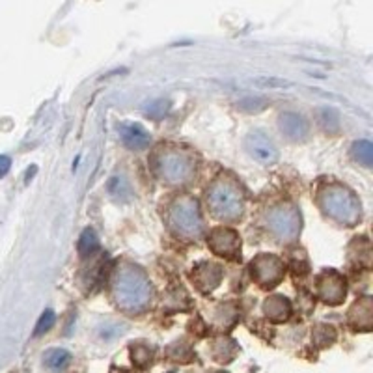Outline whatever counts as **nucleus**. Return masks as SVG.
I'll use <instances>...</instances> for the list:
<instances>
[{"mask_svg":"<svg viewBox=\"0 0 373 373\" xmlns=\"http://www.w3.org/2000/svg\"><path fill=\"white\" fill-rule=\"evenodd\" d=\"M155 170L163 181L170 185H179L193 178L194 163L189 155L179 151V149H166L157 155Z\"/></svg>","mask_w":373,"mask_h":373,"instance_id":"5","label":"nucleus"},{"mask_svg":"<svg viewBox=\"0 0 373 373\" xmlns=\"http://www.w3.org/2000/svg\"><path fill=\"white\" fill-rule=\"evenodd\" d=\"M250 273H252L254 282L265 289L274 288L276 283L283 279V264L276 256L271 254H261L250 264Z\"/></svg>","mask_w":373,"mask_h":373,"instance_id":"7","label":"nucleus"},{"mask_svg":"<svg viewBox=\"0 0 373 373\" xmlns=\"http://www.w3.org/2000/svg\"><path fill=\"white\" fill-rule=\"evenodd\" d=\"M269 104V101L265 99V97H254V95H249V97H244V99H241L237 103V109L243 110V112H261V110L265 109Z\"/></svg>","mask_w":373,"mask_h":373,"instance_id":"18","label":"nucleus"},{"mask_svg":"<svg viewBox=\"0 0 373 373\" xmlns=\"http://www.w3.org/2000/svg\"><path fill=\"white\" fill-rule=\"evenodd\" d=\"M118 131L119 136H121V142L129 149L139 151V149H146L149 146V134L142 125L125 121V124L119 125Z\"/></svg>","mask_w":373,"mask_h":373,"instance_id":"12","label":"nucleus"},{"mask_svg":"<svg viewBox=\"0 0 373 373\" xmlns=\"http://www.w3.org/2000/svg\"><path fill=\"white\" fill-rule=\"evenodd\" d=\"M112 297L119 308L127 310V312H140L149 304L151 283L139 267L125 264L114 273Z\"/></svg>","mask_w":373,"mask_h":373,"instance_id":"1","label":"nucleus"},{"mask_svg":"<svg viewBox=\"0 0 373 373\" xmlns=\"http://www.w3.org/2000/svg\"><path fill=\"white\" fill-rule=\"evenodd\" d=\"M351 155L353 159L358 161L364 166H372L373 163V146L368 140H360V142H355L353 148H351Z\"/></svg>","mask_w":373,"mask_h":373,"instance_id":"17","label":"nucleus"},{"mask_svg":"<svg viewBox=\"0 0 373 373\" xmlns=\"http://www.w3.org/2000/svg\"><path fill=\"white\" fill-rule=\"evenodd\" d=\"M11 168V161L10 157H6V155H0V178H4Z\"/></svg>","mask_w":373,"mask_h":373,"instance_id":"24","label":"nucleus"},{"mask_svg":"<svg viewBox=\"0 0 373 373\" xmlns=\"http://www.w3.org/2000/svg\"><path fill=\"white\" fill-rule=\"evenodd\" d=\"M109 190L112 196H116V198H121L124 196V190L125 193H129V187H127V183H125L124 179H119V178H112L110 179V183H109Z\"/></svg>","mask_w":373,"mask_h":373,"instance_id":"23","label":"nucleus"},{"mask_svg":"<svg viewBox=\"0 0 373 373\" xmlns=\"http://www.w3.org/2000/svg\"><path fill=\"white\" fill-rule=\"evenodd\" d=\"M319 297L328 304H340L345 298V280L336 271H325L318 280Z\"/></svg>","mask_w":373,"mask_h":373,"instance_id":"10","label":"nucleus"},{"mask_svg":"<svg viewBox=\"0 0 373 373\" xmlns=\"http://www.w3.org/2000/svg\"><path fill=\"white\" fill-rule=\"evenodd\" d=\"M170 228L174 229V234L183 239L198 237L202 232V215H200L198 202L190 196L179 198L170 207L168 215Z\"/></svg>","mask_w":373,"mask_h":373,"instance_id":"4","label":"nucleus"},{"mask_svg":"<svg viewBox=\"0 0 373 373\" xmlns=\"http://www.w3.org/2000/svg\"><path fill=\"white\" fill-rule=\"evenodd\" d=\"M254 85L259 88H291V82L283 79H256Z\"/></svg>","mask_w":373,"mask_h":373,"instance_id":"22","label":"nucleus"},{"mask_svg":"<svg viewBox=\"0 0 373 373\" xmlns=\"http://www.w3.org/2000/svg\"><path fill=\"white\" fill-rule=\"evenodd\" d=\"M265 313H267L269 318L274 319V321H282L289 315L291 312V306H289V301L282 295H273L271 298L265 301Z\"/></svg>","mask_w":373,"mask_h":373,"instance_id":"14","label":"nucleus"},{"mask_svg":"<svg viewBox=\"0 0 373 373\" xmlns=\"http://www.w3.org/2000/svg\"><path fill=\"white\" fill-rule=\"evenodd\" d=\"M318 200L327 217L343 226H355L360 220V204L353 190L340 183L323 185L318 193Z\"/></svg>","mask_w":373,"mask_h":373,"instance_id":"2","label":"nucleus"},{"mask_svg":"<svg viewBox=\"0 0 373 373\" xmlns=\"http://www.w3.org/2000/svg\"><path fill=\"white\" fill-rule=\"evenodd\" d=\"M321 124L325 125V129L336 131L338 129V124H340L338 112H336L334 109H323L321 110Z\"/></svg>","mask_w":373,"mask_h":373,"instance_id":"21","label":"nucleus"},{"mask_svg":"<svg viewBox=\"0 0 373 373\" xmlns=\"http://www.w3.org/2000/svg\"><path fill=\"white\" fill-rule=\"evenodd\" d=\"M190 280L198 286L200 291H213L222 280V269L219 265L205 261V264H200L193 269Z\"/></svg>","mask_w":373,"mask_h":373,"instance_id":"11","label":"nucleus"},{"mask_svg":"<svg viewBox=\"0 0 373 373\" xmlns=\"http://www.w3.org/2000/svg\"><path fill=\"white\" fill-rule=\"evenodd\" d=\"M168 109H170L168 101L157 99V101H153V103L146 107V116H148L149 119H161V118H164V116H166Z\"/></svg>","mask_w":373,"mask_h":373,"instance_id":"19","label":"nucleus"},{"mask_svg":"<svg viewBox=\"0 0 373 373\" xmlns=\"http://www.w3.org/2000/svg\"><path fill=\"white\" fill-rule=\"evenodd\" d=\"M99 249V239L92 228H86L79 239V254L82 258H88L95 250Z\"/></svg>","mask_w":373,"mask_h":373,"instance_id":"16","label":"nucleus"},{"mask_svg":"<svg viewBox=\"0 0 373 373\" xmlns=\"http://www.w3.org/2000/svg\"><path fill=\"white\" fill-rule=\"evenodd\" d=\"M280 131H282L288 139L291 140H301L308 134V124L297 112H283L279 118Z\"/></svg>","mask_w":373,"mask_h":373,"instance_id":"13","label":"nucleus"},{"mask_svg":"<svg viewBox=\"0 0 373 373\" xmlns=\"http://www.w3.org/2000/svg\"><path fill=\"white\" fill-rule=\"evenodd\" d=\"M71 362V355L65 349H53L45 355V366L53 373L64 372L67 368V364Z\"/></svg>","mask_w":373,"mask_h":373,"instance_id":"15","label":"nucleus"},{"mask_svg":"<svg viewBox=\"0 0 373 373\" xmlns=\"http://www.w3.org/2000/svg\"><path fill=\"white\" fill-rule=\"evenodd\" d=\"M267 222L271 232L283 241H291L301 232V215L293 205L283 204L274 207L269 215Z\"/></svg>","mask_w":373,"mask_h":373,"instance_id":"6","label":"nucleus"},{"mask_svg":"<svg viewBox=\"0 0 373 373\" xmlns=\"http://www.w3.org/2000/svg\"><path fill=\"white\" fill-rule=\"evenodd\" d=\"M207 205L215 219L237 220L244 211L243 193L235 181L226 178L215 179L207 190Z\"/></svg>","mask_w":373,"mask_h":373,"instance_id":"3","label":"nucleus"},{"mask_svg":"<svg viewBox=\"0 0 373 373\" xmlns=\"http://www.w3.org/2000/svg\"><path fill=\"white\" fill-rule=\"evenodd\" d=\"M244 148L254 159L261 164H274L279 161V149L264 131H252L244 139Z\"/></svg>","mask_w":373,"mask_h":373,"instance_id":"8","label":"nucleus"},{"mask_svg":"<svg viewBox=\"0 0 373 373\" xmlns=\"http://www.w3.org/2000/svg\"><path fill=\"white\" fill-rule=\"evenodd\" d=\"M56 321V315L53 310H45L43 313H41L40 321H38V325H36V330H34V336H41V334H45L47 330H50L53 328V325H55Z\"/></svg>","mask_w":373,"mask_h":373,"instance_id":"20","label":"nucleus"},{"mask_svg":"<svg viewBox=\"0 0 373 373\" xmlns=\"http://www.w3.org/2000/svg\"><path fill=\"white\" fill-rule=\"evenodd\" d=\"M209 249L213 250L217 256L228 259H237L239 252H241V239L235 234L234 229L229 228H217L213 229L207 237Z\"/></svg>","mask_w":373,"mask_h":373,"instance_id":"9","label":"nucleus"}]
</instances>
